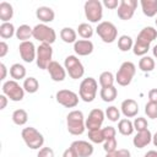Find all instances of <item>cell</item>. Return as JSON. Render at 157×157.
<instances>
[{
	"label": "cell",
	"instance_id": "6da1fadb",
	"mask_svg": "<svg viewBox=\"0 0 157 157\" xmlns=\"http://www.w3.org/2000/svg\"><path fill=\"white\" fill-rule=\"evenodd\" d=\"M67 131L71 135H82L86 129V120L81 110H71L66 117Z\"/></svg>",
	"mask_w": 157,
	"mask_h": 157
},
{
	"label": "cell",
	"instance_id": "7a4b0ae2",
	"mask_svg": "<svg viewBox=\"0 0 157 157\" xmlns=\"http://www.w3.org/2000/svg\"><path fill=\"white\" fill-rule=\"evenodd\" d=\"M21 136H22L26 146L29 147L31 150H40L43 147L44 137L36 128H33V126L23 128Z\"/></svg>",
	"mask_w": 157,
	"mask_h": 157
},
{
	"label": "cell",
	"instance_id": "3957f363",
	"mask_svg": "<svg viewBox=\"0 0 157 157\" xmlns=\"http://www.w3.org/2000/svg\"><path fill=\"white\" fill-rule=\"evenodd\" d=\"M97 90H98V83L96 81V78L93 77H86L81 81L80 87H78V96L80 98L86 102H93L97 94Z\"/></svg>",
	"mask_w": 157,
	"mask_h": 157
},
{
	"label": "cell",
	"instance_id": "277c9868",
	"mask_svg": "<svg viewBox=\"0 0 157 157\" xmlns=\"http://www.w3.org/2000/svg\"><path fill=\"white\" fill-rule=\"evenodd\" d=\"M33 38L40 42V44L45 43L52 45L56 39V32L45 23H38L33 27Z\"/></svg>",
	"mask_w": 157,
	"mask_h": 157
},
{
	"label": "cell",
	"instance_id": "5b68a950",
	"mask_svg": "<svg viewBox=\"0 0 157 157\" xmlns=\"http://www.w3.org/2000/svg\"><path fill=\"white\" fill-rule=\"evenodd\" d=\"M85 16L91 23H99L103 17V5L99 0H87L83 5Z\"/></svg>",
	"mask_w": 157,
	"mask_h": 157
},
{
	"label": "cell",
	"instance_id": "8992f818",
	"mask_svg": "<svg viewBox=\"0 0 157 157\" xmlns=\"http://www.w3.org/2000/svg\"><path fill=\"white\" fill-rule=\"evenodd\" d=\"M135 74H136L135 64L131 61H124L115 75V81L118 82L119 86H128L131 83Z\"/></svg>",
	"mask_w": 157,
	"mask_h": 157
},
{
	"label": "cell",
	"instance_id": "52a82bcc",
	"mask_svg": "<svg viewBox=\"0 0 157 157\" xmlns=\"http://www.w3.org/2000/svg\"><path fill=\"white\" fill-rule=\"evenodd\" d=\"M2 94H5L12 102H20L25 97L23 86L15 80H7L2 83Z\"/></svg>",
	"mask_w": 157,
	"mask_h": 157
},
{
	"label": "cell",
	"instance_id": "ba28073f",
	"mask_svg": "<svg viewBox=\"0 0 157 157\" xmlns=\"http://www.w3.org/2000/svg\"><path fill=\"white\" fill-rule=\"evenodd\" d=\"M97 34L104 43H113L118 37V29L114 23L109 21H102L97 25Z\"/></svg>",
	"mask_w": 157,
	"mask_h": 157
},
{
	"label": "cell",
	"instance_id": "9c48e42d",
	"mask_svg": "<svg viewBox=\"0 0 157 157\" xmlns=\"http://www.w3.org/2000/svg\"><path fill=\"white\" fill-rule=\"evenodd\" d=\"M64 67H65L66 72L69 74V76L71 78H74V80L81 78L83 76V74H85V67H83L82 63L75 55H69V56L65 58Z\"/></svg>",
	"mask_w": 157,
	"mask_h": 157
},
{
	"label": "cell",
	"instance_id": "30bf717a",
	"mask_svg": "<svg viewBox=\"0 0 157 157\" xmlns=\"http://www.w3.org/2000/svg\"><path fill=\"white\" fill-rule=\"evenodd\" d=\"M53 49L50 44L42 43L37 48V56H36V63L37 66L42 70H47L48 65L53 61Z\"/></svg>",
	"mask_w": 157,
	"mask_h": 157
},
{
	"label": "cell",
	"instance_id": "8fae6325",
	"mask_svg": "<svg viewBox=\"0 0 157 157\" xmlns=\"http://www.w3.org/2000/svg\"><path fill=\"white\" fill-rule=\"evenodd\" d=\"M55 99L65 108H75L78 104V96L71 90H59L55 94Z\"/></svg>",
	"mask_w": 157,
	"mask_h": 157
},
{
	"label": "cell",
	"instance_id": "7c38bea8",
	"mask_svg": "<svg viewBox=\"0 0 157 157\" xmlns=\"http://www.w3.org/2000/svg\"><path fill=\"white\" fill-rule=\"evenodd\" d=\"M136 7H137V0H120L117 10L118 17L123 21L130 20L135 13Z\"/></svg>",
	"mask_w": 157,
	"mask_h": 157
},
{
	"label": "cell",
	"instance_id": "4fadbf2b",
	"mask_svg": "<svg viewBox=\"0 0 157 157\" xmlns=\"http://www.w3.org/2000/svg\"><path fill=\"white\" fill-rule=\"evenodd\" d=\"M104 118H105V113L102 109H99V108L92 109L86 119V129L87 130L101 129V126L104 121Z\"/></svg>",
	"mask_w": 157,
	"mask_h": 157
},
{
	"label": "cell",
	"instance_id": "5bb4252c",
	"mask_svg": "<svg viewBox=\"0 0 157 157\" xmlns=\"http://www.w3.org/2000/svg\"><path fill=\"white\" fill-rule=\"evenodd\" d=\"M18 52H20V55L25 63H32L33 60H36L37 48L34 47L33 42H31V40L21 42L18 45Z\"/></svg>",
	"mask_w": 157,
	"mask_h": 157
},
{
	"label": "cell",
	"instance_id": "9a60e30c",
	"mask_svg": "<svg viewBox=\"0 0 157 157\" xmlns=\"http://www.w3.org/2000/svg\"><path fill=\"white\" fill-rule=\"evenodd\" d=\"M47 70H48V72H49L52 80L55 81V82H61V81H64L65 77H66V70H65V67L61 66V65H60L58 61H55V60H53V61L48 65Z\"/></svg>",
	"mask_w": 157,
	"mask_h": 157
},
{
	"label": "cell",
	"instance_id": "2e32d148",
	"mask_svg": "<svg viewBox=\"0 0 157 157\" xmlns=\"http://www.w3.org/2000/svg\"><path fill=\"white\" fill-rule=\"evenodd\" d=\"M71 147L75 150L78 157H90L93 153V145L85 140H76L71 144Z\"/></svg>",
	"mask_w": 157,
	"mask_h": 157
},
{
	"label": "cell",
	"instance_id": "e0dca14e",
	"mask_svg": "<svg viewBox=\"0 0 157 157\" xmlns=\"http://www.w3.org/2000/svg\"><path fill=\"white\" fill-rule=\"evenodd\" d=\"M120 109H121V113L125 118H134L139 113V104L135 99L132 98H128V99H124L121 102V105H120Z\"/></svg>",
	"mask_w": 157,
	"mask_h": 157
},
{
	"label": "cell",
	"instance_id": "ac0fdd59",
	"mask_svg": "<svg viewBox=\"0 0 157 157\" xmlns=\"http://www.w3.org/2000/svg\"><path fill=\"white\" fill-rule=\"evenodd\" d=\"M94 47H93V43L88 39H78L74 43V50L77 55L80 56H86V55H90L92 52H93Z\"/></svg>",
	"mask_w": 157,
	"mask_h": 157
},
{
	"label": "cell",
	"instance_id": "d6986e66",
	"mask_svg": "<svg viewBox=\"0 0 157 157\" xmlns=\"http://www.w3.org/2000/svg\"><path fill=\"white\" fill-rule=\"evenodd\" d=\"M151 141H152V134H151V131H150L148 129H146V130H144V131H139V132L134 136V139H132V144H134V146L137 147V148H144V147H146Z\"/></svg>",
	"mask_w": 157,
	"mask_h": 157
},
{
	"label": "cell",
	"instance_id": "ffe728a7",
	"mask_svg": "<svg viewBox=\"0 0 157 157\" xmlns=\"http://www.w3.org/2000/svg\"><path fill=\"white\" fill-rule=\"evenodd\" d=\"M36 16H37V18L39 21H42V23H49V22L54 21L55 12L49 6H39L36 10Z\"/></svg>",
	"mask_w": 157,
	"mask_h": 157
},
{
	"label": "cell",
	"instance_id": "44dd1931",
	"mask_svg": "<svg viewBox=\"0 0 157 157\" xmlns=\"http://www.w3.org/2000/svg\"><path fill=\"white\" fill-rule=\"evenodd\" d=\"M156 38H157V29H155V28L151 27V26H147V27H144V28L140 31V33L137 34V38H136V39L151 44Z\"/></svg>",
	"mask_w": 157,
	"mask_h": 157
},
{
	"label": "cell",
	"instance_id": "7402d4cb",
	"mask_svg": "<svg viewBox=\"0 0 157 157\" xmlns=\"http://www.w3.org/2000/svg\"><path fill=\"white\" fill-rule=\"evenodd\" d=\"M142 12L147 17H153L157 13V0H141L140 1Z\"/></svg>",
	"mask_w": 157,
	"mask_h": 157
},
{
	"label": "cell",
	"instance_id": "603a6c76",
	"mask_svg": "<svg viewBox=\"0 0 157 157\" xmlns=\"http://www.w3.org/2000/svg\"><path fill=\"white\" fill-rule=\"evenodd\" d=\"M13 16V7L7 1L0 2V20L2 22H10V20Z\"/></svg>",
	"mask_w": 157,
	"mask_h": 157
},
{
	"label": "cell",
	"instance_id": "cb8c5ba5",
	"mask_svg": "<svg viewBox=\"0 0 157 157\" xmlns=\"http://www.w3.org/2000/svg\"><path fill=\"white\" fill-rule=\"evenodd\" d=\"M16 38L20 39L21 42H26L29 40L31 37H33V28L29 27L28 25H21L17 29H16Z\"/></svg>",
	"mask_w": 157,
	"mask_h": 157
},
{
	"label": "cell",
	"instance_id": "d4e9b609",
	"mask_svg": "<svg viewBox=\"0 0 157 157\" xmlns=\"http://www.w3.org/2000/svg\"><path fill=\"white\" fill-rule=\"evenodd\" d=\"M10 76L15 81L25 78L26 77V67L20 63H16V64L11 65L10 66Z\"/></svg>",
	"mask_w": 157,
	"mask_h": 157
},
{
	"label": "cell",
	"instance_id": "484cf974",
	"mask_svg": "<svg viewBox=\"0 0 157 157\" xmlns=\"http://www.w3.org/2000/svg\"><path fill=\"white\" fill-rule=\"evenodd\" d=\"M134 124L132 121H130L128 118H124V119H120L119 123H118V131L124 135V136H129L134 132Z\"/></svg>",
	"mask_w": 157,
	"mask_h": 157
},
{
	"label": "cell",
	"instance_id": "4316f807",
	"mask_svg": "<svg viewBox=\"0 0 157 157\" xmlns=\"http://www.w3.org/2000/svg\"><path fill=\"white\" fill-rule=\"evenodd\" d=\"M99 96H101V98H102L104 102L109 103V102H113V101L117 98V96H118V90H117L114 86H112V87H103V88H101Z\"/></svg>",
	"mask_w": 157,
	"mask_h": 157
},
{
	"label": "cell",
	"instance_id": "83f0119b",
	"mask_svg": "<svg viewBox=\"0 0 157 157\" xmlns=\"http://www.w3.org/2000/svg\"><path fill=\"white\" fill-rule=\"evenodd\" d=\"M60 38L65 43H75L77 40V32L71 27H64L60 31Z\"/></svg>",
	"mask_w": 157,
	"mask_h": 157
},
{
	"label": "cell",
	"instance_id": "f1b7e54d",
	"mask_svg": "<svg viewBox=\"0 0 157 157\" xmlns=\"http://www.w3.org/2000/svg\"><path fill=\"white\" fill-rule=\"evenodd\" d=\"M155 66H156L155 60L148 55L141 56V59L139 60V69L144 72H151L155 69Z\"/></svg>",
	"mask_w": 157,
	"mask_h": 157
},
{
	"label": "cell",
	"instance_id": "f546056e",
	"mask_svg": "<svg viewBox=\"0 0 157 157\" xmlns=\"http://www.w3.org/2000/svg\"><path fill=\"white\" fill-rule=\"evenodd\" d=\"M23 90L27 93H36L39 90V82L36 77H26L23 80Z\"/></svg>",
	"mask_w": 157,
	"mask_h": 157
},
{
	"label": "cell",
	"instance_id": "4dcf8cb0",
	"mask_svg": "<svg viewBox=\"0 0 157 157\" xmlns=\"http://www.w3.org/2000/svg\"><path fill=\"white\" fill-rule=\"evenodd\" d=\"M16 34V29L11 22H2L0 25V37L2 39H9Z\"/></svg>",
	"mask_w": 157,
	"mask_h": 157
},
{
	"label": "cell",
	"instance_id": "1f68e13d",
	"mask_svg": "<svg viewBox=\"0 0 157 157\" xmlns=\"http://www.w3.org/2000/svg\"><path fill=\"white\" fill-rule=\"evenodd\" d=\"M28 120V113L25 110V109H16L13 110L12 113V121L18 125V126H22L27 123Z\"/></svg>",
	"mask_w": 157,
	"mask_h": 157
},
{
	"label": "cell",
	"instance_id": "d6a6232c",
	"mask_svg": "<svg viewBox=\"0 0 157 157\" xmlns=\"http://www.w3.org/2000/svg\"><path fill=\"white\" fill-rule=\"evenodd\" d=\"M132 45H134V40L130 36L123 34L118 38V48L121 52H129L130 49H132Z\"/></svg>",
	"mask_w": 157,
	"mask_h": 157
},
{
	"label": "cell",
	"instance_id": "836d02e7",
	"mask_svg": "<svg viewBox=\"0 0 157 157\" xmlns=\"http://www.w3.org/2000/svg\"><path fill=\"white\" fill-rule=\"evenodd\" d=\"M99 85L101 87H112L114 86V82H115V77L114 75L110 72V71H103L101 75H99Z\"/></svg>",
	"mask_w": 157,
	"mask_h": 157
},
{
	"label": "cell",
	"instance_id": "e575fe53",
	"mask_svg": "<svg viewBox=\"0 0 157 157\" xmlns=\"http://www.w3.org/2000/svg\"><path fill=\"white\" fill-rule=\"evenodd\" d=\"M76 32L78 33V36L82 39H88V38H91L93 36V28H92V26L88 25V23H86V22L80 23Z\"/></svg>",
	"mask_w": 157,
	"mask_h": 157
},
{
	"label": "cell",
	"instance_id": "d590c367",
	"mask_svg": "<svg viewBox=\"0 0 157 157\" xmlns=\"http://www.w3.org/2000/svg\"><path fill=\"white\" fill-rule=\"evenodd\" d=\"M88 139L93 144H102L104 142V135L102 129H94V130H88Z\"/></svg>",
	"mask_w": 157,
	"mask_h": 157
},
{
	"label": "cell",
	"instance_id": "8d00e7d4",
	"mask_svg": "<svg viewBox=\"0 0 157 157\" xmlns=\"http://www.w3.org/2000/svg\"><path fill=\"white\" fill-rule=\"evenodd\" d=\"M105 117L110 121H118L120 120V110L115 105H110L105 109Z\"/></svg>",
	"mask_w": 157,
	"mask_h": 157
},
{
	"label": "cell",
	"instance_id": "74e56055",
	"mask_svg": "<svg viewBox=\"0 0 157 157\" xmlns=\"http://www.w3.org/2000/svg\"><path fill=\"white\" fill-rule=\"evenodd\" d=\"M145 114L151 119H157V103L148 101L145 104Z\"/></svg>",
	"mask_w": 157,
	"mask_h": 157
},
{
	"label": "cell",
	"instance_id": "f35d334b",
	"mask_svg": "<svg viewBox=\"0 0 157 157\" xmlns=\"http://www.w3.org/2000/svg\"><path fill=\"white\" fill-rule=\"evenodd\" d=\"M132 124H134V129H135L137 132L148 129V123H147L146 118H142V117H137V118H135V120L132 121Z\"/></svg>",
	"mask_w": 157,
	"mask_h": 157
},
{
	"label": "cell",
	"instance_id": "ab89813d",
	"mask_svg": "<svg viewBox=\"0 0 157 157\" xmlns=\"http://www.w3.org/2000/svg\"><path fill=\"white\" fill-rule=\"evenodd\" d=\"M103 150L105 151V153H112L114 151L118 150V142H117V139L113 137V139H108L103 142Z\"/></svg>",
	"mask_w": 157,
	"mask_h": 157
},
{
	"label": "cell",
	"instance_id": "60d3db41",
	"mask_svg": "<svg viewBox=\"0 0 157 157\" xmlns=\"http://www.w3.org/2000/svg\"><path fill=\"white\" fill-rule=\"evenodd\" d=\"M105 157H131V153H130L129 150L120 148V150H117L112 153H107Z\"/></svg>",
	"mask_w": 157,
	"mask_h": 157
},
{
	"label": "cell",
	"instance_id": "b9f144b4",
	"mask_svg": "<svg viewBox=\"0 0 157 157\" xmlns=\"http://www.w3.org/2000/svg\"><path fill=\"white\" fill-rule=\"evenodd\" d=\"M103 130V135H104V140H108V139H113L117 135V130L114 126H105L102 129Z\"/></svg>",
	"mask_w": 157,
	"mask_h": 157
},
{
	"label": "cell",
	"instance_id": "7bdbcfd3",
	"mask_svg": "<svg viewBox=\"0 0 157 157\" xmlns=\"http://www.w3.org/2000/svg\"><path fill=\"white\" fill-rule=\"evenodd\" d=\"M37 157H54V151L50 147H42L38 151Z\"/></svg>",
	"mask_w": 157,
	"mask_h": 157
},
{
	"label": "cell",
	"instance_id": "ee69618b",
	"mask_svg": "<svg viewBox=\"0 0 157 157\" xmlns=\"http://www.w3.org/2000/svg\"><path fill=\"white\" fill-rule=\"evenodd\" d=\"M119 2L120 1H118V0H103L102 5L105 6V7H108L109 10H114V9H118Z\"/></svg>",
	"mask_w": 157,
	"mask_h": 157
},
{
	"label": "cell",
	"instance_id": "f6af8a7d",
	"mask_svg": "<svg viewBox=\"0 0 157 157\" xmlns=\"http://www.w3.org/2000/svg\"><path fill=\"white\" fill-rule=\"evenodd\" d=\"M7 53H9V45L6 42L1 40L0 42V58H4Z\"/></svg>",
	"mask_w": 157,
	"mask_h": 157
},
{
	"label": "cell",
	"instance_id": "bcb514c9",
	"mask_svg": "<svg viewBox=\"0 0 157 157\" xmlns=\"http://www.w3.org/2000/svg\"><path fill=\"white\" fill-rule=\"evenodd\" d=\"M148 101L157 103V88H152L148 91Z\"/></svg>",
	"mask_w": 157,
	"mask_h": 157
},
{
	"label": "cell",
	"instance_id": "7dc6e473",
	"mask_svg": "<svg viewBox=\"0 0 157 157\" xmlns=\"http://www.w3.org/2000/svg\"><path fill=\"white\" fill-rule=\"evenodd\" d=\"M63 157H78V156H77V153L75 152V150H74V148L70 146L69 148H66V150L64 151Z\"/></svg>",
	"mask_w": 157,
	"mask_h": 157
},
{
	"label": "cell",
	"instance_id": "c3c4849f",
	"mask_svg": "<svg viewBox=\"0 0 157 157\" xmlns=\"http://www.w3.org/2000/svg\"><path fill=\"white\" fill-rule=\"evenodd\" d=\"M7 101H9V98H7L5 94H1V96H0V109H1V110L6 108Z\"/></svg>",
	"mask_w": 157,
	"mask_h": 157
},
{
	"label": "cell",
	"instance_id": "681fc988",
	"mask_svg": "<svg viewBox=\"0 0 157 157\" xmlns=\"http://www.w3.org/2000/svg\"><path fill=\"white\" fill-rule=\"evenodd\" d=\"M0 70H1V76H0V80H5L6 78V75H7V67L4 63L0 64Z\"/></svg>",
	"mask_w": 157,
	"mask_h": 157
},
{
	"label": "cell",
	"instance_id": "f907efd6",
	"mask_svg": "<svg viewBox=\"0 0 157 157\" xmlns=\"http://www.w3.org/2000/svg\"><path fill=\"white\" fill-rule=\"evenodd\" d=\"M144 157H157V151H155V150H150V151H147V152L145 153Z\"/></svg>",
	"mask_w": 157,
	"mask_h": 157
},
{
	"label": "cell",
	"instance_id": "816d5d0a",
	"mask_svg": "<svg viewBox=\"0 0 157 157\" xmlns=\"http://www.w3.org/2000/svg\"><path fill=\"white\" fill-rule=\"evenodd\" d=\"M152 144L157 147V132H155V135H152Z\"/></svg>",
	"mask_w": 157,
	"mask_h": 157
},
{
	"label": "cell",
	"instance_id": "f5cc1de1",
	"mask_svg": "<svg viewBox=\"0 0 157 157\" xmlns=\"http://www.w3.org/2000/svg\"><path fill=\"white\" fill-rule=\"evenodd\" d=\"M152 53H153V56H155V58H157V44L152 48Z\"/></svg>",
	"mask_w": 157,
	"mask_h": 157
},
{
	"label": "cell",
	"instance_id": "db71d44e",
	"mask_svg": "<svg viewBox=\"0 0 157 157\" xmlns=\"http://www.w3.org/2000/svg\"><path fill=\"white\" fill-rule=\"evenodd\" d=\"M155 23H156V26H157V18H156V21H155Z\"/></svg>",
	"mask_w": 157,
	"mask_h": 157
}]
</instances>
